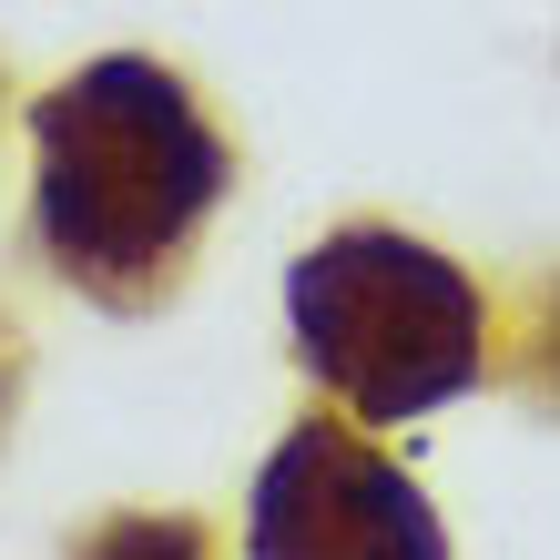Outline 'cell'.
Listing matches in <instances>:
<instances>
[{"instance_id": "1", "label": "cell", "mask_w": 560, "mask_h": 560, "mask_svg": "<svg viewBox=\"0 0 560 560\" xmlns=\"http://www.w3.org/2000/svg\"><path fill=\"white\" fill-rule=\"evenodd\" d=\"M31 235H42L51 276L82 285L103 316H143L174 295L205 214L235 184V153L143 51H103L72 82H51L31 103Z\"/></svg>"}, {"instance_id": "2", "label": "cell", "mask_w": 560, "mask_h": 560, "mask_svg": "<svg viewBox=\"0 0 560 560\" xmlns=\"http://www.w3.org/2000/svg\"><path fill=\"white\" fill-rule=\"evenodd\" d=\"M285 326L306 377L337 408L398 428L448 398H469L489 368V295L469 266L398 224H337L295 255L285 276Z\"/></svg>"}, {"instance_id": "3", "label": "cell", "mask_w": 560, "mask_h": 560, "mask_svg": "<svg viewBox=\"0 0 560 560\" xmlns=\"http://www.w3.org/2000/svg\"><path fill=\"white\" fill-rule=\"evenodd\" d=\"M245 560H448L428 489L337 418H295L255 469Z\"/></svg>"}, {"instance_id": "4", "label": "cell", "mask_w": 560, "mask_h": 560, "mask_svg": "<svg viewBox=\"0 0 560 560\" xmlns=\"http://www.w3.org/2000/svg\"><path fill=\"white\" fill-rule=\"evenodd\" d=\"M72 560H214V530L194 510H113L72 540Z\"/></svg>"}, {"instance_id": "5", "label": "cell", "mask_w": 560, "mask_h": 560, "mask_svg": "<svg viewBox=\"0 0 560 560\" xmlns=\"http://www.w3.org/2000/svg\"><path fill=\"white\" fill-rule=\"evenodd\" d=\"M520 377H530L540 408H560V276L540 285V316H530V347H520Z\"/></svg>"}, {"instance_id": "6", "label": "cell", "mask_w": 560, "mask_h": 560, "mask_svg": "<svg viewBox=\"0 0 560 560\" xmlns=\"http://www.w3.org/2000/svg\"><path fill=\"white\" fill-rule=\"evenodd\" d=\"M11 398H21V337H11V316H0V428H11Z\"/></svg>"}]
</instances>
